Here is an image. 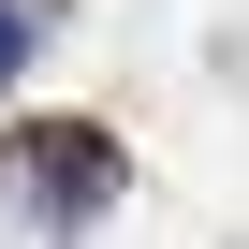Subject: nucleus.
I'll use <instances>...</instances> for the list:
<instances>
[{"label": "nucleus", "mask_w": 249, "mask_h": 249, "mask_svg": "<svg viewBox=\"0 0 249 249\" xmlns=\"http://www.w3.org/2000/svg\"><path fill=\"white\" fill-rule=\"evenodd\" d=\"M30 176H44V191H73V205H103V191H117V161H103L88 132H73V147L44 132V147H30Z\"/></svg>", "instance_id": "1"}, {"label": "nucleus", "mask_w": 249, "mask_h": 249, "mask_svg": "<svg viewBox=\"0 0 249 249\" xmlns=\"http://www.w3.org/2000/svg\"><path fill=\"white\" fill-rule=\"evenodd\" d=\"M15 59H30V15H15V0H0V73H15Z\"/></svg>", "instance_id": "2"}]
</instances>
